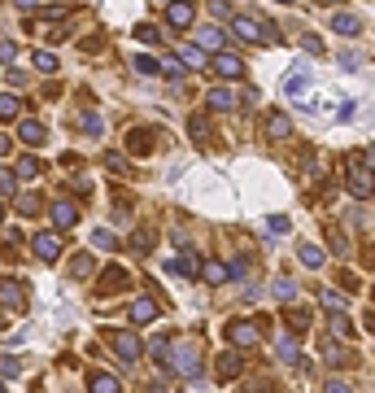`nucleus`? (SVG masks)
<instances>
[{
  "mask_svg": "<svg viewBox=\"0 0 375 393\" xmlns=\"http://www.w3.org/2000/svg\"><path fill=\"white\" fill-rule=\"evenodd\" d=\"M166 363L184 376V380H197V376H201V346H197V341H170Z\"/></svg>",
  "mask_w": 375,
  "mask_h": 393,
  "instance_id": "nucleus-1",
  "label": "nucleus"
},
{
  "mask_svg": "<svg viewBox=\"0 0 375 393\" xmlns=\"http://www.w3.org/2000/svg\"><path fill=\"white\" fill-rule=\"evenodd\" d=\"M232 31H236L240 40H249V44H257V40H262V44H275V40H280L271 22H257V18H249V13H236V18H232Z\"/></svg>",
  "mask_w": 375,
  "mask_h": 393,
  "instance_id": "nucleus-2",
  "label": "nucleus"
},
{
  "mask_svg": "<svg viewBox=\"0 0 375 393\" xmlns=\"http://www.w3.org/2000/svg\"><path fill=\"white\" fill-rule=\"evenodd\" d=\"M227 341H232L236 350H253L257 341H262V328L249 323V319H232V323H227Z\"/></svg>",
  "mask_w": 375,
  "mask_h": 393,
  "instance_id": "nucleus-3",
  "label": "nucleus"
},
{
  "mask_svg": "<svg viewBox=\"0 0 375 393\" xmlns=\"http://www.w3.org/2000/svg\"><path fill=\"white\" fill-rule=\"evenodd\" d=\"M122 288H131V271L113 262V267L101 271V284H96V293H101V298H109V293H122Z\"/></svg>",
  "mask_w": 375,
  "mask_h": 393,
  "instance_id": "nucleus-4",
  "label": "nucleus"
},
{
  "mask_svg": "<svg viewBox=\"0 0 375 393\" xmlns=\"http://www.w3.org/2000/svg\"><path fill=\"white\" fill-rule=\"evenodd\" d=\"M109 350L122 358V363H136V358L144 354V341L136 337V332H113L109 337Z\"/></svg>",
  "mask_w": 375,
  "mask_h": 393,
  "instance_id": "nucleus-5",
  "label": "nucleus"
},
{
  "mask_svg": "<svg viewBox=\"0 0 375 393\" xmlns=\"http://www.w3.org/2000/svg\"><path fill=\"white\" fill-rule=\"evenodd\" d=\"M345 184H349V192L358 196V201H367V196L375 192V179H371V171H362L358 162H349V171H345Z\"/></svg>",
  "mask_w": 375,
  "mask_h": 393,
  "instance_id": "nucleus-6",
  "label": "nucleus"
},
{
  "mask_svg": "<svg viewBox=\"0 0 375 393\" xmlns=\"http://www.w3.org/2000/svg\"><path fill=\"white\" fill-rule=\"evenodd\" d=\"M31 254H35L40 262H57L61 258V236L57 232H40L35 240H31Z\"/></svg>",
  "mask_w": 375,
  "mask_h": 393,
  "instance_id": "nucleus-7",
  "label": "nucleus"
},
{
  "mask_svg": "<svg viewBox=\"0 0 375 393\" xmlns=\"http://www.w3.org/2000/svg\"><path fill=\"white\" fill-rule=\"evenodd\" d=\"M209 66H214V75H223V79H240L244 75V61L236 53H227V48H223V53H214V61H209Z\"/></svg>",
  "mask_w": 375,
  "mask_h": 393,
  "instance_id": "nucleus-8",
  "label": "nucleus"
},
{
  "mask_svg": "<svg viewBox=\"0 0 375 393\" xmlns=\"http://www.w3.org/2000/svg\"><path fill=\"white\" fill-rule=\"evenodd\" d=\"M74 223H79V206L66 201V196L53 201V227H57V232H66V227H74Z\"/></svg>",
  "mask_w": 375,
  "mask_h": 393,
  "instance_id": "nucleus-9",
  "label": "nucleus"
},
{
  "mask_svg": "<svg viewBox=\"0 0 375 393\" xmlns=\"http://www.w3.org/2000/svg\"><path fill=\"white\" fill-rule=\"evenodd\" d=\"M214 371H218V380H236V376L244 371V358H240V350H227V354H218Z\"/></svg>",
  "mask_w": 375,
  "mask_h": 393,
  "instance_id": "nucleus-10",
  "label": "nucleus"
},
{
  "mask_svg": "<svg viewBox=\"0 0 375 393\" xmlns=\"http://www.w3.org/2000/svg\"><path fill=\"white\" fill-rule=\"evenodd\" d=\"M192 18H197L192 0H170V9H166V22L170 26H192Z\"/></svg>",
  "mask_w": 375,
  "mask_h": 393,
  "instance_id": "nucleus-11",
  "label": "nucleus"
},
{
  "mask_svg": "<svg viewBox=\"0 0 375 393\" xmlns=\"http://www.w3.org/2000/svg\"><path fill=\"white\" fill-rule=\"evenodd\" d=\"M305 92H310V75H305V70H297V75H288V79H284V96H288V101H297V105H301V101H305Z\"/></svg>",
  "mask_w": 375,
  "mask_h": 393,
  "instance_id": "nucleus-12",
  "label": "nucleus"
},
{
  "mask_svg": "<svg viewBox=\"0 0 375 393\" xmlns=\"http://www.w3.org/2000/svg\"><path fill=\"white\" fill-rule=\"evenodd\" d=\"M197 44L205 48V53H223V44H227V36H223L218 26H201V31H197Z\"/></svg>",
  "mask_w": 375,
  "mask_h": 393,
  "instance_id": "nucleus-13",
  "label": "nucleus"
},
{
  "mask_svg": "<svg viewBox=\"0 0 375 393\" xmlns=\"http://www.w3.org/2000/svg\"><path fill=\"white\" fill-rule=\"evenodd\" d=\"M88 393H122V385H118V376H109V371H96L92 380H88Z\"/></svg>",
  "mask_w": 375,
  "mask_h": 393,
  "instance_id": "nucleus-14",
  "label": "nucleus"
},
{
  "mask_svg": "<svg viewBox=\"0 0 375 393\" xmlns=\"http://www.w3.org/2000/svg\"><path fill=\"white\" fill-rule=\"evenodd\" d=\"M161 315V310H157V302L153 298H140L136 306H131V323H153Z\"/></svg>",
  "mask_w": 375,
  "mask_h": 393,
  "instance_id": "nucleus-15",
  "label": "nucleus"
},
{
  "mask_svg": "<svg viewBox=\"0 0 375 393\" xmlns=\"http://www.w3.org/2000/svg\"><path fill=\"white\" fill-rule=\"evenodd\" d=\"M205 101H209V109H214V114H223V109H236V92L232 88H214Z\"/></svg>",
  "mask_w": 375,
  "mask_h": 393,
  "instance_id": "nucleus-16",
  "label": "nucleus"
},
{
  "mask_svg": "<svg viewBox=\"0 0 375 393\" xmlns=\"http://www.w3.org/2000/svg\"><path fill=\"white\" fill-rule=\"evenodd\" d=\"M266 136H271V140H288V136H292L288 114H271V118H266Z\"/></svg>",
  "mask_w": 375,
  "mask_h": 393,
  "instance_id": "nucleus-17",
  "label": "nucleus"
},
{
  "mask_svg": "<svg viewBox=\"0 0 375 393\" xmlns=\"http://www.w3.org/2000/svg\"><path fill=\"white\" fill-rule=\"evenodd\" d=\"M0 302H5V306H13V310H22V306H26V293H22V284L5 280V284H0Z\"/></svg>",
  "mask_w": 375,
  "mask_h": 393,
  "instance_id": "nucleus-18",
  "label": "nucleus"
},
{
  "mask_svg": "<svg viewBox=\"0 0 375 393\" xmlns=\"http://www.w3.org/2000/svg\"><path fill=\"white\" fill-rule=\"evenodd\" d=\"M18 140H22V144H31V149H35V144H44L48 136H44V127H40L35 118H26V123L18 127Z\"/></svg>",
  "mask_w": 375,
  "mask_h": 393,
  "instance_id": "nucleus-19",
  "label": "nucleus"
},
{
  "mask_svg": "<svg viewBox=\"0 0 375 393\" xmlns=\"http://www.w3.org/2000/svg\"><path fill=\"white\" fill-rule=\"evenodd\" d=\"M323 363H332V367H345V363H353V354H349V350H340L336 341H323Z\"/></svg>",
  "mask_w": 375,
  "mask_h": 393,
  "instance_id": "nucleus-20",
  "label": "nucleus"
},
{
  "mask_svg": "<svg viewBox=\"0 0 375 393\" xmlns=\"http://www.w3.org/2000/svg\"><path fill=\"white\" fill-rule=\"evenodd\" d=\"M127 149H131L136 157H144V153H153V140H149V131H144V127H136L131 136H127Z\"/></svg>",
  "mask_w": 375,
  "mask_h": 393,
  "instance_id": "nucleus-21",
  "label": "nucleus"
},
{
  "mask_svg": "<svg viewBox=\"0 0 375 393\" xmlns=\"http://www.w3.org/2000/svg\"><path fill=\"white\" fill-rule=\"evenodd\" d=\"M201 280L205 284H223V280H232V271H227L223 262H205V267H201Z\"/></svg>",
  "mask_w": 375,
  "mask_h": 393,
  "instance_id": "nucleus-22",
  "label": "nucleus"
},
{
  "mask_svg": "<svg viewBox=\"0 0 375 393\" xmlns=\"http://www.w3.org/2000/svg\"><path fill=\"white\" fill-rule=\"evenodd\" d=\"M275 354H280L284 363H297V354H301V350H297V337H292V332L280 337V341H275Z\"/></svg>",
  "mask_w": 375,
  "mask_h": 393,
  "instance_id": "nucleus-23",
  "label": "nucleus"
},
{
  "mask_svg": "<svg viewBox=\"0 0 375 393\" xmlns=\"http://www.w3.org/2000/svg\"><path fill=\"white\" fill-rule=\"evenodd\" d=\"M297 258L305 262V267H323V249H319V245H310V240L297 245Z\"/></svg>",
  "mask_w": 375,
  "mask_h": 393,
  "instance_id": "nucleus-24",
  "label": "nucleus"
},
{
  "mask_svg": "<svg viewBox=\"0 0 375 393\" xmlns=\"http://www.w3.org/2000/svg\"><path fill=\"white\" fill-rule=\"evenodd\" d=\"M18 114H22V101H18V96H13V92H5V96H0V123L18 118Z\"/></svg>",
  "mask_w": 375,
  "mask_h": 393,
  "instance_id": "nucleus-25",
  "label": "nucleus"
},
{
  "mask_svg": "<svg viewBox=\"0 0 375 393\" xmlns=\"http://www.w3.org/2000/svg\"><path fill=\"white\" fill-rule=\"evenodd\" d=\"M170 271H175V275H197V271H201V262L192 258V254H179V258L170 262Z\"/></svg>",
  "mask_w": 375,
  "mask_h": 393,
  "instance_id": "nucleus-26",
  "label": "nucleus"
},
{
  "mask_svg": "<svg viewBox=\"0 0 375 393\" xmlns=\"http://www.w3.org/2000/svg\"><path fill=\"white\" fill-rule=\"evenodd\" d=\"M31 66H35V70H44V75H53V70H57V57L48 53V48H35V53H31Z\"/></svg>",
  "mask_w": 375,
  "mask_h": 393,
  "instance_id": "nucleus-27",
  "label": "nucleus"
},
{
  "mask_svg": "<svg viewBox=\"0 0 375 393\" xmlns=\"http://www.w3.org/2000/svg\"><path fill=\"white\" fill-rule=\"evenodd\" d=\"M332 31H340V36H358V18H353V13H336Z\"/></svg>",
  "mask_w": 375,
  "mask_h": 393,
  "instance_id": "nucleus-28",
  "label": "nucleus"
},
{
  "mask_svg": "<svg viewBox=\"0 0 375 393\" xmlns=\"http://www.w3.org/2000/svg\"><path fill=\"white\" fill-rule=\"evenodd\" d=\"M92 267H96L92 254H74V258H70V271L79 275V280H83V275H92Z\"/></svg>",
  "mask_w": 375,
  "mask_h": 393,
  "instance_id": "nucleus-29",
  "label": "nucleus"
},
{
  "mask_svg": "<svg viewBox=\"0 0 375 393\" xmlns=\"http://www.w3.org/2000/svg\"><path fill=\"white\" fill-rule=\"evenodd\" d=\"M157 66H161V75H170V79H184V70H188V66L179 61V57H161Z\"/></svg>",
  "mask_w": 375,
  "mask_h": 393,
  "instance_id": "nucleus-30",
  "label": "nucleus"
},
{
  "mask_svg": "<svg viewBox=\"0 0 375 393\" xmlns=\"http://www.w3.org/2000/svg\"><path fill=\"white\" fill-rule=\"evenodd\" d=\"M131 249H136V254H149V249H153V232H149V227H140V232L131 236Z\"/></svg>",
  "mask_w": 375,
  "mask_h": 393,
  "instance_id": "nucleus-31",
  "label": "nucleus"
},
{
  "mask_svg": "<svg viewBox=\"0 0 375 393\" xmlns=\"http://www.w3.org/2000/svg\"><path fill=\"white\" fill-rule=\"evenodd\" d=\"M288 332H305V328H310V315H305V310H288Z\"/></svg>",
  "mask_w": 375,
  "mask_h": 393,
  "instance_id": "nucleus-32",
  "label": "nucleus"
},
{
  "mask_svg": "<svg viewBox=\"0 0 375 393\" xmlns=\"http://www.w3.org/2000/svg\"><path fill=\"white\" fill-rule=\"evenodd\" d=\"M179 61H188V70H197V66H201L205 57H201V48H192V44H184V48H179Z\"/></svg>",
  "mask_w": 375,
  "mask_h": 393,
  "instance_id": "nucleus-33",
  "label": "nucleus"
},
{
  "mask_svg": "<svg viewBox=\"0 0 375 393\" xmlns=\"http://www.w3.org/2000/svg\"><path fill=\"white\" fill-rule=\"evenodd\" d=\"M92 245H96V249H113L118 240H113V232H109V227H96V232H92Z\"/></svg>",
  "mask_w": 375,
  "mask_h": 393,
  "instance_id": "nucleus-34",
  "label": "nucleus"
},
{
  "mask_svg": "<svg viewBox=\"0 0 375 393\" xmlns=\"http://www.w3.org/2000/svg\"><path fill=\"white\" fill-rule=\"evenodd\" d=\"M18 210H22V215H40V196L35 192H22L18 196Z\"/></svg>",
  "mask_w": 375,
  "mask_h": 393,
  "instance_id": "nucleus-35",
  "label": "nucleus"
},
{
  "mask_svg": "<svg viewBox=\"0 0 375 393\" xmlns=\"http://www.w3.org/2000/svg\"><path fill=\"white\" fill-rule=\"evenodd\" d=\"M105 171H113V175H127V157H122V153H105Z\"/></svg>",
  "mask_w": 375,
  "mask_h": 393,
  "instance_id": "nucleus-36",
  "label": "nucleus"
},
{
  "mask_svg": "<svg viewBox=\"0 0 375 393\" xmlns=\"http://www.w3.org/2000/svg\"><path fill=\"white\" fill-rule=\"evenodd\" d=\"M35 175H40V162L35 157H22L18 162V179H35Z\"/></svg>",
  "mask_w": 375,
  "mask_h": 393,
  "instance_id": "nucleus-37",
  "label": "nucleus"
},
{
  "mask_svg": "<svg viewBox=\"0 0 375 393\" xmlns=\"http://www.w3.org/2000/svg\"><path fill=\"white\" fill-rule=\"evenodd\" d=\"M328 240H332V254H336V258H345V254H349V240H345V236H340V232H336V227H332V232H328Z\"/></svg>",
  "mask_w": 375,
  "mask_h": 393,
  "instance_id": "nucleus-38",
  "label": "nucleus"
},
{
  "mask_svg": "<svg viewBox=\"0 0 375 393\" xmlns=\"http://www.w3.org/2000/svg\"><path fill=\"white\" fill-rule=\"evenodd\" d=\"M0 192H5V196L18 192V175H13V171H0Z\"/></svg>",
  "mask_w": 375,
  "mask_h": 393,
  "instance_id": "nucleus-39",
  "label": "nucleus"
},
{
  "mask_svg": "<svg viewBox=\"0 0 375 393\" xmlns=\"http://www.w3.org/2000/svg\"><path fill=\"white\" fill-rule=\"evenodd\" d=\"M275 298H280V302L297 298V284H292V280H275Z\"/></svg>",
  "mask_w": 375,
  "mask_h": 393,
  "instance_id": "nucleus-40",
  "label": "nucleus"
},
{
  "mask_svg": "<svg viewBox=\"0 0 375 393\" xmlns=\"http://www.w3.org/2000/svg\"><path fill=\"white\" fill-rule=\"evenodd\" d=\"M79 127H83L88 136H96V131H101V114H92V109H88L83 118H79Z\"/></svg>",
  "mask_w": 375,
  "mask_h": 393,
  "instance_id": "nucleus-41",
  "label": "nucleus"
},
{
  "mask_svg": "<svg viewBox=\"0 0 375 393\" xmlns=\"http://www.w3.org/2000/svg\"><path fill=\"white\" fill-rule=\"evenodd\" d=\"M323 306L336 315V310H345V298H340V293H332V288H323Z\"/></svg>",
  "mask_w": 375,
  "mask_h": 393,
  "instance_id": "nucleus-42",
  "label": "nucleus"
},
{
  "mask_svg": "<svg viewBox=\"0 0 375 393\" xmlns=\"http://www.w3.org/2000/svg\"><path fill=\"white\" fill-rule=\"evenodd\" d=\"M136 70H140V75H157V70H161V66H157L153 57H136Z\"/></svg>",
  "mask_w": 375,
  "mask_h": 393,
  "instance_id": "nucleus-43",
  "label": "nucleus"
},
{
  "mask_svg": "<svg viewBox=\"0 0 375 393\" xmlns=\"http://www.w3.org/2000/svg\"><path fill=\"white\" fill-rule=\"evenodd\" d=\"M332 332H336V337H349V319H345V315H340V310H336V315H332Z\"/></svg>",
  "mask_w": 375,
  "mask_h": 393,
  "instance_id": "nucleus-44",
  "label": "nucleus"
},
{
  "mask_svg": "<svg viewBox=\"0 0 375 393\" xmlns=\"http://www.w3.org/2000/svg\"><path fill=\"white\" fill-rule=\"evenodd\" d=\"M18 371H22L18 358H0V376H18Z\"/></svg>",
  "mask_w": 375,
  "mask_h": 393,
  "instance_id": "nucleus-45",
  "label": "nucleus"
},
{
  "mask_svg": "<svg viewBox=\"0 0 375 393\" xmlns=\"http://www.w3.org/2000/svg\"><path fill=\"white\" fill-rule=\"evenodd\" d=\"M13 57H18V44H13V40H0V61H13Z\"/></svg>",
  "mask_w": 375,
  "mask_h": 393,
  "instance_id": "nucleus-46",
  "label": "nucleus"
},
{
  "mask_svg": "<svg viewBox=\"0 0 375 393\" xmlns=\"http://www.w3.org/2000/svg\"><path fill=\"white\" fill-rule=\"evenodd\" d=\"M266 227H271V232H288V219H284V215H271Z\"/></svg>",
  "mask_w": 375,
  "mask_h": 393,
  "instance_id": "nucleus-47",
  "label": "nucleus"
},
{
  "mask_svg": "<svg viewBox=\"0 0 375 393\" xmlns=\"http://www.w3.org/2000/svg\"><path fill=\"white\" fill-rule=\"evenodd\" d=\"M136 36H140L144 44H157V40H161V36H157V31H153V26H140V31H136Z\"/></svg>",
  "mask_w": 375,
  "mask_h": 393,
  "instance_id": "nucleus-48",
  "label": "nucleus"
},
{
  "mask_svg": "<svg viewBox=\"0 0 375 393\" xmlns=\"http://www.w3.org/2000/svg\"><path fill=\"white\" fill-rule=\"evenodd\" d=\"M188 127H192V136H197V140H205V118H201V114H197V118H192Z\"/></svg>",
  "mask_w": 375,
  "mask_h": 393,
  "instance_id": "nucleus-49",
  "label": "nucleus"
},
{
  "mask_svg": "<svg viewBox=\"0 0 375 393\" xmlns=\"http://www.w3.org/2000/svg\"><path fill=\"white\" fill-rule=\"evenodd\" d=\"M301 44L310 48V53H323V40H319V36H301Z\"/></svg>",
  "mask_w": 375,
  "mask_h": 393,
  "instance_id": "nucleus-50",
  "label": "nucleus"
},
{
  "mask_svg": "<svg viewBox=\"0 0 375 393\" xmlns=\"http://www.w3.org/2000/svg\"><path fill=\"white\" fill-rule=\"evenodd\" d=\"M209 9H214L218 18H227V13H232V5H227V0H209Z\"/></svg>",
  "mask_w": 375,
  "mask_h": 393,
  "instance_id": "nucleus-51",
  "label": "nucleus"
},
{
  "mask_svg": "<svg viewBox=\"0 0 375 393\" xmlns=\"http://www.w3.org/2000/svg\"><path fill=\"white\" fill-rule=\"evenodd\" d=\"M328 393H349V389H345V380H332V385H328Z\"/></svg>",
  "mask_w": 375,
  "mask_h": 393,
  "instance_id": "nucleus-52",
  "label": "nucleus"
},
{
  "mask_svg": "<svg viewBox=\"0 0 375 393\" xmlns=\"http://www.w3.org/2000/svg\"><path fill=\"white\" fill-rule=\"evenodd\" d=\"M362 157H367V167H371V175H375V144H371V149H367Z\"/></svg>",
  "mask_w": 375,
  "mask_h": 393,
  "instance_id": "nucleus-53",
  "label": "nucleus"
},
{
  "mask_svg": "<svg viewBox=\"0 0 375 393\" xmlns=\"http://www.w3.org/2000/svg\"><path fill=\"white\" fill-rule=\"evenodd\" d=\"M9 149H13V144H9V136H0V157H5Z\"/></svg>",
  "mask_w": 375,
  "mask_h": 393,
  "instance_id": "nucleus-54",
  "label": "nucleus"
},
{
  "mask_svg": "<svg viewBox=\"0 0 375 393\" xmlns=\"http://www.w3.org/2000/svg\"><path fill=\"white\" fill-rule=\"evenodd\" d=\"M13 5H18V9H35V0H13Z\"/></svg>",
  "mask_w": 375,
  "mask_h": 393,
  "instance_id": "nucleus-55",
  "label": "nucleus"
},
{
  "mask_svg": "<svg viewBox=\"0 0 375 393\" xmlns=\"http://www.w3.org/2000/svg\"><path fill=\"white\" fill-rule=\"evenodd\" d=\"M0 223H5V201H0Z\"/></svg>",
  "mask_w": 375,
  "mask_h": 393,
  "instance_id": "nucleus-56",
  "label": "nucleus"
},
{
  "mask_svg": "<svg viewBox=\"0 0 375 393\" xmlns=\"http://www.w3.org/2000/svg\"><path fill=\"white\" fill-rule=\"evenodd\" d=\"M0 393H5V380H0Z\"/></svg>",
  "mask_w": 375,
  "mask_h": 393,
  "instance_id": "nucleus-57",
  "label": "nucleus"
}]
</instances>
